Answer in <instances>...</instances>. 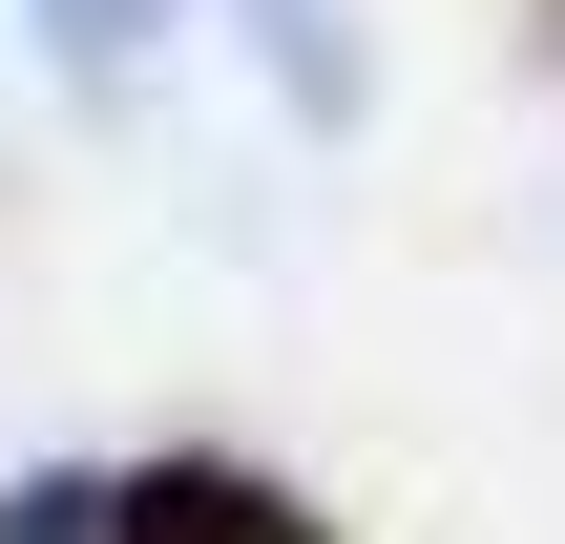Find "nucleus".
I'll return each instance as SVG.
<instances>
[{
    "label": "nucleus",
    "instance_id": "nucleus-1",
    "mask_svg": "<svg viewBox=\"0 0 565 544\" xmlns=\"http://www.w3.org/2000/svg\"><path fill=\"white\" fill-rule=\"evenodd\" d=\"M210 21H231V63L273 84L294 147H356V126H377V42H356V0H210Z\"/></svg>",
    "mask_w": 565,
    "mask_h": 544
},
{
    "label": "nucleus",
    "instance_id": "nucleus-2",
    "mask_svg": "<svg viewBox=\"0 0 565 544\" xmlns=\"http://www.w3.org/2000/svg\"><path fill=\"white\" fill-rule=\"evenodd\" d=\"M21 21H42V63H63L84 105H126V84H147V42H168L147 0H21Z\"/></svg>",
    "mask_w": 565,
    "mask_h": 544
}]
</instances>
